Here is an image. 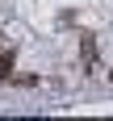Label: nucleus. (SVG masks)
<instances>
[{"instance_id":"nucleus-3","label":"nucleus","mask_w":113,"mask_h":121,"mask_svg":"<svg viewBox=\"0 0 113 121\" xmlns=\"http://www.w3.org/2000/svg\"><path fill=\"white\" fill-rule=\"evenodd\" d=\"M109 79H113V71H109Z\"/></svg>"},{"instance_id":"nucleus-2","label":"nucleus","mask_w":113,"mask_h":121,"mask_svg":"<svg viewBox=\"0 0 113 121\" xmlns=\"http://www.w3.org/2000/svg\"><path fill=\"white\" fill-rule=\"evenodd\" d=\"M13 75V54H0V84Z\"/></svg>"},{"instance_id":"nucleus-1","label":"nucleus","mask_w":113,"mask_h":121,"mask_svg":"<svg viewBox=\"0 0 113 121\" xmlns=\"http://www.w3.org/2000/svg\"><path fill=\"white\" fill-rule=\"evenodd\" d=\"M80 54H84V67H88V71H96V38H92V34L80 38Z\"/></svg>"}]
</instances>
